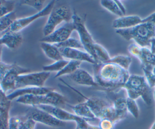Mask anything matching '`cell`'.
<instances>
[{
  "label": "cell",
  "mask_w": 155,
  "mask_h": 129,
  "mask_svg": "<svg viewBox=\"0 0 155 129\" xmlns=\"http://www.w3.org/2000/svg\"><path fill=\"white\" fill-rule=\"evenodd\" d=\"M142 22H151L155 25V12L142 19Z\"/></svg>",
  "instance_id": "cell-39"
},
{
  "label": "cell",
  "mask_w": 155,
  "mask_h": 129,
  "mask_svg": "<svg viewBox=\"0 0 155 129\" xmlns=\"http://www.w3.org/2000/svg\"><path fill=\"white\" fill-rule=\"evenodd\" d=\"M150 129H155V121L153 122V124H152V125L151 126Z\"/></svg>",
  "instance_id": "cell-45"
},
{
  "label": "cell",
  "mask_w": 155,
  "mask_h": 129,
  "mask_svg": "<svg viewBox=\"0 0 155 129\" xmlns=\"http://www.w3.org/2000/svg\"><path fill=\"white\" fill-rule=\"evenodd\" d=\"M45 2L46 1L44 0H23L19 2L23 5L31 7L39 12L44 8V4Z\"/></svg>",
  "instance_id": "cell-34"
},
{
  "label": "cell",
  "mask_w": 155,
  "mask_h": 129,
  "mask_svg": "<svg viewBox=\"0 0 155 129\" xmlns=\"http://www.w3.org/2000/svg\"><path fill=\"white\" fill-rule=\"evenodd\" d=\"M15 2L13 1H4V4L0 7V18L14 11Z\"/></svg>",
  "instance_id": "cell-35"
},
{
  "label": "cell",
  "mask_w": 155,
  "mask_h": 129,
  "mask_svg": "<svg viewBox=\"0 0 155 129\" xmlns=\"http://www.w3.org/2000/svg\"><path fill=\"white\" fill-rule=\"evenodd\" d=\"M68 61H69L68 60H67L65 59L54 61L53 64L44 65L42 67V71L49 72V73L53 72V71L58 73L64 68V67L67 64Z\"/></svg>",
  "instance_id": "cell-31"
},
{
  "label": "cell",
  "mask_w": 155,
  "mask_h": 129,
  "mask_svg": "<svg viewBox=\"0 0 155 129\" xmlns=\"http://www.w3.org/2000/svg\"><path fill=\"white\" fill-rule=\"evenodd\" d=\"M142 19L137 15H124L115 19L112 22V27L115 30L130 28L142 23Z\"/></svg>",
  "instance_id": "cell-17"
},
{
  "label": "cell",
  "mask_w": 155,
  "mask_h": 129,
  "mask_svg": "<svg viewBox=\"0 0 155 129\" xmlns=\"http://www.w3.org/2000/svg\"><path fill=\"white\" fill-rule=\"evenodd\" d=\"M117 2V4L119 7V8L120 9V10L122 11V12L124 13V15H125L126 13V10H125V7L124 6V5L122 4V2L121 1H116Z\"/></svg>",
  "instance_id": "cell-40"
},
{
  "label": "cell",
  "mask_w": 155,
  "mask_h": 129,
  "mask_svg": "<svg viewBox=\"0 0 155 129\" xmlns=\"http://www.w3.org/2000/svg\"><path fill=\"white\" fill-rule=\"evenodd\" d=\"M23 42V36L20 32L5 31L0 37V45H5L11 50L19 48Z\"/></svg>",
  "instance_id": "cell-19"
},
{
  "label": "cell",
  "mask_w": 155,
  "mask_h": 129,
  "mask_svg": "<svg viewBox=\"0 0 155 129\" xmlns=\"http://www.w3.org/2000/svg\"><path fill=\"white\" fill-rule=\"evenodd\" d=\"M154 66L150 65H142L141 67L144 73V77L151 88H155V74L153 71Z\"/></svg>",
  "instance_id": "cell-30"
},
{
  "label": "cell",
  "mask_w": 155,
  "mask_h": 129,
  "mask_svg": "<svg viewBox=\"0 0 155 129\" xmlns=\"http://www.w3.org/2000/svg\"><path fill=\"white\" fill-rule=\"evenodd\" d=\"M36 122L27 115H16L10 117L8 129H35Z\"/></svg>",
  "instance_id": "cell-16"
},
{
  "label": "cell",
  "mask_w": 155,
  "mask_h": 129,
  "mask_svg": "<svg viewBox=\"0 0 155 129\" xmlns=\"http://www.w3.org/2000/svg\"><path fill=\"white\" fill-rule=\"evenodd\" d=\"M50 74L51 73L42 71L21 74L16 82V90L28 87H44L45 82Z\"/></svg>",
  "instance_id": "cell-9"
},
{
  "label": "cell",
  "mask_w": 155,
  "mask_h": 129,
  "mask_svg": "<svg viewBox=\"0 0 155 129\" xmlns=\"http://www.w3.org/2000/svg\"><path fill=\"white\" fill-rule=\"evenodd\" d=\"M75 129H81V128H79L78 127H77V126H76V128H75Z\"/></svg>",
  "instance_id": "cell-49"
},
{
  "label": "cell",
  "mask_w": 155,
  "mask_h": 129,
  "mask_svg": "<svg viewBox=\"0 0 155 129\" xmlns=\"http://www.w3.org/2000/svg\"><path fill=\"white\" fill-rule=\"evenodd\" d=\"M139 61L142 65L154 66V59L150 48L142 47V53Z\"/></svg>",
  "instance_id": "cell-32"
},
{
  "label": "cell",
  "mask_w": 155,
  "mask_h": 129,
  "mask_svg": "<svg viewBox=\"0 0 155 129\" xmlns=\"http://www.w3.org/2000/svg\"><path fill=\"white\" fill-rule=\"evenodd\" d=\"M16 102L30 107L51 105L62 108L67 105L65 98L53 90L43 95H24L16 99Z\"/></svg>",
  "instance_id": "cell-4"
},
{
  "label": "cell",
  "mask_w": 155,
  "mask_h": 129,
  "mask_svg": "<svg viewBox=\"0 0 155 129\" xmlns=\"http://www.w3.org/2000/svg\"><path fill=\"white\" fill-rule=\"evenodd\" d=\"M128 51L131 55L139 59L142 53V47L136 43H132L128 47Z\"/></svg>",
  "instance_id": "cell-36"
},
{
  "label": "cell",
  "mask_w": 155,
  "mask_h": 129,
  "mask_svg": "<svg viewBox=\"0 0 155 129\" xmlns=\"http://www.w3.org/2000/svg\"><path fill=\"white\" fill-rule=\"evenodd\" d=\"M54 45H56L58 48H74L79 50L84 49L83 45L79 39L71 37L61 43Z\"/></svg>",
  "instance_id": "cell-29"
},
{
  "label": "cell",
  "mask_w": 155,
  "mask_h": 129,
  "mask_svg": "<svg viewBox=\"0 0 155 129\" xmlns=\"http://www.w3.org/2000/svg\"><path fill=\"white\" fill-rule=\"evenodd\" d=\"M26 115L31 118L36 123H41L51 127H62L65 125V122L61 121L47 111L38 107H31L27 111Z\"/></svg>",
  "instance_id": "cell-11"
},
{
  "label": "cell",
  "mask_w": 155,
  "mask_h": 129,
  "mask_svg": "<svg viewBox=\"0 0 155 129\" xmlns=\"http://www.w3.org/2000/svg\"><path fill=\"white\" fill-rule=\"evenodd\" d=\"M153 99H154V101H155V88H154V90L153 91Z\"/></svg>",
  "instance_id": "cell-47"
},
{
  "label": "cell",
  "mask_w": 155,
  "mask_h": 129,
  "mask_svg": "<svg viewBox=\"0 0 155 129\" xmlns=\"http://www.w3.org/2000/svg\"><path fill=\"white\" fill-rule=\"evenodd\" d=\"M151 51L152 52L153 56V59H154V66H155V46L151 45L150 47Z\"/></svg>",
  "instance_id": "cell-41"
},
{
  "label": "cell",
  "mask_w": 155,
  "mask_h": 129,
  "mask_svg": "<svg viewBox=\"0 0 155 129\" xmlns=\"http://www.w3.org/2000/svg\"><path fill=\"white\" fill-rule=\"evenodd\" d=\"M71 21L74 24L75 30L78 32L79 40L82 43L84 49L93 58L94 56V45L96 42L88 30L83 19L76 13H73Z\"/></svg>",
  "instance_id": "cell-7"
},
{
  "label": "cell",
  "mask_w": 155,
  "mask_h": 129,
  "mask_svg": "<svg viewBox=\"0 0 155 129\" xmlns=\"http://www.w3.org/2000/svg\"><path fill=\"white\" fill-rule=\"evenodd\" d=\"M114 126V123L109 119H103L100 120L99 127L101 129H113Z\"/></svg>",
  "instance_id": "cell-38"
},
{
  "label": "cell",
  "mask_w": 155,
  "mask_h": 129,
  "mask_svg": "<svg viewBox=\"0 0 155 129\" xmlns=\"http://www.w3.org/2000/svg\"><path fill=\"white\" fill-rule=\"evenodd\" d=\"M55 90L53 87H28L16 89L15 91L7 94V98L10 101H13L18 98L24 95H43L50 91Z\"/></svg>",
  "instance_id": "cell-15"
},
{
  "label": "cell",
  "mask_w": 155,
  "mask_h": 129,
  "mask_svg": "<svg viewBox=\"0 0 155 129\" xmlns=\"http://www.w3.org/2000/svg\"><path fill=\"white\" fill-rule=\"evenodd\" d=\"M4 1H5V0H0V7L4 4Z\"/></svg>",
  "instance_id": "cell-46"
},
{
  "label": "cell",
  "mask_w": 155,
  "mask_h": 129,
  "mask_svg": "<svg viewBox=\"0 0 155 129\" xmlns=\"http://www.w3.org/2000/svg\"><path fill=\"white\" fill-rule=\"evenodd\" d=\"M11 101L0 103V129H8Z\"/></svg>",
  "instance_id": "cell-23"
},
{
  "label": "cell",
  "mask_w": 155,
  "mask_h": 129,
  "mask_svg": "<svg viewBox=\"0 0 155 129\" xmlns=\"http://www.w3.org/2000/svg\"><path fill=\"white\" fill-rule=\"evenodd\" d=\"M151 45L155 46V38H153V39L151 40Z\"/></svg>",
  "instance_id": "cell-44"
},
{
  "label": "cell",
  "mask_w": 155,
  "mask_h": 129,
  "mask_svg": "<svg viewBox=\"0 0 155 129\" xmlns=\"http://www.w3.org/2000/svg\"><path fill=\"white\" fill-rule=\"evenodd\" d=\"M127 111L130 113L134 118L137 119L139 116V108L137 104L136 100L127 98Z\"/></svg>",
  "instance_id": "cell-33"
},
{
  "label": "cell",
  "mask_w": 155,
  "mask_h": 129,
  "mask_svg": "<svg viewBox=\"0 0 155 129\" xmlns=\"http://www.w3.org/2000/svg\"><path fill=\"white\" fill-rule=\"evenodd\" d=\"M70 78L78 85L99 88L94 76L84 69L79 68L74 73L70 75Z\"/></svg>",
  "instance_id": "cell-18"
},
{
  "label": "cell",
  "mask_w": 155,
  "mask_h": 129,
  "mask_svg": "<svg viewBox=\"0 0 155 129\" xmlns=\"http://www.w3.org/2000/svg\"><path fill=\"white\" fill-rule=\"evenodd\" d=\"M38 107L42 109L43 110L48 112L53 116H54L58 119L63 121H73L76 123V126L81 129H87L90 125L88 121L76 116L74 113H71L66 111L61 107H54L51 105H41Z\"/></svg>",
  "instance_id": "cell-8"
},
{
  "label": "cell",
  "mask_w": 155,
  "mask_h": 129,
  "mask_svg": "<svg viewBox=\"0 0 155 129\" xmlns=\"http://www.w3.org/2000/svg\"><path fill=\"white\" fill-rule=\"evenodd\" d=\"M153 73H154V74H155V66H154V67H153Z\"/></svg>",
  "instance_id": "cell-48"
},
{
  "label": "cell",
  "mask_w": 155,
  "mask_h": 129,
  "mask_svg": "<svg viewBox=\"0 0 155 129\" xmlns=\"http://www.w3.org/2000/svg\"><path fill=\"white\" fill-rule=\"evenodd\" d=\"M73 113L76 116L87 120H93L96 119L90 109L85 101L78 103L73 105H70Z\"/></svg>",
  "instance_id": "cell-21"
},
{
  "label": "cell",
  "mask_w": 155,
  "mask_h": 129,
  "mask_svg": "<svg viewBox=\"0 0 155 129\" xmlns=\"http://www.w3.org/2000/svg\"><path fill=\"white\" fill-rule=\"evenodd\" d=\"M40 47L45 55L48 58L54 61L64 59L61 53L59 48H58L54 44L41 42Z\"/></svg>",
  "instance_id": "cell-22"
},
{
  "label": "cell",
  "mask_w": 155,
  "mask_h": 129,
  "mask_svg": "<svg viewBox=\"0 0 155 129\" xmlns=\"http://www.w3.org/2000/svg\"><path fill=\"white\" fill-rule=\"evenodd\" d=\"M73 13L70 7L67 5H62L52 10L50 15L48 16L47 21L44 25L42 32L44 36H46L51 34L56 29L58 25L62 22H68L71 21Z\"/></svg>",
  "instance_id": "cell-6"
},
{
  "label": "cell",
  "mask_w": 155,
  "mask_h": 129,
  "mask_svg": "<svg viewBox=\"0 0 155 129\" xmlns=\"http://www.w3.org/2000/svg\"><path fill=\"white\" fill-rule=\"evenodd\" d=\"M115 111V123H117L127 117L128 111L127 108V98L118 97L112 104Z\"/></svg>",
  "instance_id": "cell-20"
},
{
  "label": "cell",
  "mask_w": 155,
  "mask_h": 129,
  "mask_svg": "<svg viewBox=\"0 0 155 129\" xmlns=\"http://www.w3.org/2000/svg\"><path fill=\"white\" fill-rule=\"evenodd\" d=\"M122 88L125 90L128 98L134 100L141 98L147 105H151L153 93L144 76L130 74Z\"/></svg>",
  "instance_id": "cell-3"
},
{
  "label": "cell",
  "mask_w": 155,
  "mask_h": 129,
  "mask_svg": "<svg viewBox=\"0 0 155 129\" xmlns=\"http://www.w3.org/2000/svg\"><path fill=\"white\" fill-rule=\"evenodd\" d=\"M130 74L120 66L112 63L94 65V78L99 88L107 91L122 88Z\"/></svg>",
  "instance_id": "cell-1"
},
{
  "label": "cell",
  "mask_w": 155,
  "mask_h": 129,
  "mask_svg": "<svg viewBox=\"0 0 155 129\" xmlns=\"http://www.w3.org/2000/svg\"><path fill=\"white\" fill-rule=\"evenodd\" d=\"M74 30H75V28L71 21L65 23L62 26L54 30L49 35L44 36L39 40V41L40 42H47L51 44L61 43L70 38V36Z\"/></svg>",
  "instance_id": "cell-13"
},
{
  "label": "cell",
  "mask_w": 155,
  "mask_h": 129,
  "mask_svg": "<svg viewBox=\"0 0 155 129\" xmlns=\"http://www.w3.org/2000/svg\"><path fill=\"white\" fill-rule=\"evenodd\" d=\"M12 64H7L3 62H0V84L2 82L5 74L12 67Z\"/></svg>",
  "instance_id": "cell-37"
},
{
  "label": "cell",
  "mask_w": 155,
  "mask_h": 129,
  "mask_svg": "<svg viewBox=\"0 0 155 129\" xmlns=\"http://www.w3.org/2000/svg\"><path fill=\"white\" fill-rule=\"evenodd\" d=\"M82 62L74 60H70L67 64L64 67V68L60 71L56 73L54 76L55 78H59L65 75H71L74 73L78 69L80 68V65Z\"/></svg>",
  "instance_id": "cell-25"
},
{
  "label": "cell",
  "mask_w": 155,
  "mask_h": 129,
  "mask_svg": "<svg viewBox=\"0 0 155 129\" xmlns=\"http://www.w3.org/2000/svg\"><path fill=\"white\" fill-rule=\"evenodd\" d=\"M2 52V45H0V62H2V61H1Z\"/></svg>",
  "instance_id": "cell-43"
},
{
  "label": "cell",
  "mask_w": 155,
  "mask_h": 129,
  "mask_svg": "<svg viewBox=\"0 0 155 129\" xmlns=\"http://www.w3.org/2000/svg\"><path fill=\"white\" fill-rule=\"evenodd\" d=\"M100 4L103 8H104L110 13L117 16L118 17L124 16V13L119 8L116 1L102 0L100 1Z\"/></svg>",
  "instance_id": "cell-28"
},
{
  "label": "cell",
  "mask_w": 155,
  "mask_h": 129,
  "mask_svg": "<svg viewBox=\"0 0 155 129\" xmlns=\"http://www.w3.org/2000/svg\"><path fill=\"white\" fill-rule=\"evenodd\" d=\"M17 19L16 13L15 11L0 18V31H6Z\"/></svg>",
  "instance_id": "cell-27"
},
{
  "label": "cell",
  "mask_w": 155,
  "mask_h": 129,
  "mask_svg": "<svg viewBox=\"0 0 155 129\" xmlns=\"http://www.w3.org/2000/svg\"><path fill=\"white\" fill-rule=\"evenodd\" d=\"M72 90L76 91L79 95L85 99V101L96 119L100 120L107 119L111 121L115 125V111L112 104L104 99L98 97L87 98L83 94L68 85Z\"/></svg>",
  "instance_id": "cell-5"
},
{
  "label": "cell",
  "mask_w": 155,
  "mask_h": 129,
  "mask_svg": "<svg viewBox=\"0 0 155 129\" xmlns=\"http://www.w3.org/2000/svg\"><path fill=\"white\" fill-rule=\"evenodd\" d=\"M115 31L126 41L133 40L142 47L150 48L151 40L155 38V25L151 22H142L133 27Z\"/></svg>",
  "instance_id": "cell-2"
},
{
  "label": "cell",
  "mask_w": 155,
  "mask_h": 129,
  "mask_svg": "<svg viewBox=\"0 0 155 129\" xmlns=\"http://www.w3.org/2000/svg\"><path fill=\"white\" fill-rule=\"evenodd\" d=\"M87 129H101V128H100V127L99 126L90 124L89 125V127L87 128Z\"/></svg>",
  "instance_id": "cell-42"
},
{
  "label": "cell",
  "mask_w": 155,
  "mask_h": 129,
  "mask_svg": "<svg viewBox=\"0 0 155 129\" xmlns=\"http://www.w3.org/2000/svg\"><path fill=\"white\" fill-rule=\"evenodd\" d=\"M59 50L63 58L67 60L87 62L93 65L97 64L94 58L85 51L74 48H59Z\"/></svg>",
  "instance_id": "cell-14"
},
{
  "label": "cell",
  "mask_w": 155,
  "mask_h": 129,
  "mask_svg": "<svg viewBox=\"0 0 155 129\" xmlns=\"http://www.w3.org/2000/svg\"><path fill=\"white\" fill-rule=\"evenodd\" d=\"M56 3V1H51L46 6H45L44 8L42 11L37 12L29 16L18 18L6 31L20 32L21 30L28 26L36 19L48 16L52 10L54 8Z\"/></svg>",
  "instance_id": "cell-10"
},
{
  "label": "cell",
  "mask_w": 155,
  "mask_h": 129,
  "mask_svg": "<svg viewBox=\"0 0 155 129\" xmlns=\"http://www.w3.org/2000/svg\"><path fill=\"white\" fill-rule=\"evenodd\" d=\"M94 56L93 58L97 64H104L107 62L111 56L108 51L100 44L96 42L93 48Z\"/></svg>",
  "instance_id": "cell-24"
},
{
  "label": "cell",
  "mask_w": 155,
  "mask_h": 129,
  "mask_svg": "<svg viewBox=\"0 0 155 129\" xmlns=\"http://www.w3.org/2000/svg\"><path fill=\"white\" fill-rule=\"evenodd\" d=\"M30 72H31L30 69L22 67L16 63H13L12 67L6 73L1 82L0 88L7 94L10 91L11 93L15 91L16 90V82L18 76L21 74Z\"/></svg>",
  "instance_id": "cell-12"
},
{
  "label": "cell",
  "mask_w": 155,
  "mask_h": 129,
  "mask_svg": "<svg viewBox=\"0 0 155 129\" xmlns=\"http://www.w3.org/2000/svg\"><path fill=\"white\" fill-rule=\"evenodd\" d=\"M132 59L131 57L127 55H118L113 57H111L110 60L106 63H112L120 66L126 70H128L131 64Z\"/></svg>",
  "instance_id": "cell-26"
}]
</instances>
